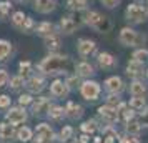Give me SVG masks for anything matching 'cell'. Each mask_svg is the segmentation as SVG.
Instances as JSON below:
<instances>
[{"label": "cell", "mask_w": 148, "mask_h": 143, "mask_svg": "<svg viewBox=\"0 0 148 143\" xmlns=\"http://www.w3.org/2000/svg\"><path fill=\"white\" fill-rule=\"evenodd\" d=\"M101 2H103V5L107 8H113L115 5L118 3V0H101Z\"/></svg>", "instance_id": "obj_39"}, {"label": "cell", "mask_w": 148, "mask_h": 143, "mask_svg": "<svg viewBox=\"0 0 148 143\" xmlns=\"http://www.w3.org/2000/svg\"><path fill=\"white\" fill-rule=\"evenodd\" d=\"M50 92H52V95H55V96H65L68 93V85L60 82V80H57V82L52 83Z\"/></svg>", "instance_id": "obj_9"}, {"label": "cell", "mask_w": 148, "mask_h": 143, "mask_svg": "<svg viewBox=\"0 0 148 143\" xmlns=\"http://www.w3.org/2000/svg\"><path fill=\"white\" fill-rule=\"evenodd\" d=\"M58 45H60L58 38H55V37H48V38H47V47H48V48L57 50V48H58Z\"/></svg>", "instance_id": "obj_33"}, {"label": "cell", "mask_w": 148, "mask_h": 143, "mask_svg": "<svg viewBox=\"0 0 148 143\" xmlns=\"http://www.w3.org/2000/svg\"><path fill=\"white\" fill-rule=\"evenodd\" d=\"M18 102H20V105H27V103L32 102V98H30V95H22Z\"/></svg>", "instance_id": "obj_40"}, {"label": "cell", "mask_w": 148, "mask_h": 143, "mask_svg": "<svg viewBox=\"0 0 148 143\" xmlns=\"http://www.w3.org/2000/svg\"><path fill=\"white\" fill-rule=\"evenodd\" d=\"M30 138H32V130L30 128L25 127V128L18 130V140H20V142H28Z\"/></svg>", "instance_id": "obj_26"}, {"label": "cell", "mask_w": 148, "mask_h": 143, "mask_svg": "<svg viewBox=\"0 0 148 143\" xmlns=\"http://www.w3.org/2000/svg\"><path fill=\"white\" fill-rule=\"evenodd\" d=\"M77 72H78V75H82V77H90L93 73V68H92L90 63L82 62V63H78V67H77Z\"/></svg>", "instance_id": "obj_21"}, {"label": "cell", "mask_w": 148, "mask_h": 143, "mask_svg": "<svg viewBox=\"0 0 148 143\" xmlns=\"http://www.w3.org/2000/svg\"><path fill=\"white\" fill-rule=\"evenodd\" d=\"M107 88L110 90V92H113V93H120L121 90H123V82H121V78H118V77L108 78L107 80Z\"/></svg>", "instance_id": "obj_13"}, {"label": "cell", "mask_w": 148, "mask_h": 143, "mask_svg": "<svg viewBox=\"0 0 148 143\" xmlns=\"http://www.w3.org/2000/svg\"><path fill=\"white\" fill-rule=\"evenodd\" d=\"M136 2H145V0H136Z\"/></svg>", "instance_id": "obj_46"}, {"label": "cell", "mask_w": 148, "mask_h": 143, "mask_svg": "<svg viewBox=\"0 0 148 143\" xmlns=\"http://www.w3.org/2000/svg\"><path fill=\"white\" fill-rule=\"evenodd\" d=\"M32 27V18H25V22H23V30H27V28H30Z\"/></svg>", "instance_id": "obj_42"}, {"label": "cell", "mask_w": 148, "mask_h": 143, "mask_svg": "<svg viewBox=\"0 0 148 143\" xmlns=\"http://www.w3.org/2000/svg\"><path fill=\"white\" fill-rule=\"evenodd\" d=\"M10 7H12V5H10L8 2H2V3H0V8H2V12H3V14H7Z\"/></svg>", "instance_id": "obj_41"}, {"label": "cell", "mask_w": 148, "mask_h": 143, "mask_svg": "<svg viewBox=\"0 0 148 143\" xmlns=\"http://www.w3.org/2000/svg\"><path fill=\"white\" fill-rule=\"evenodd\" d=\"M8 105H10V98L7 95H2L0 96V108H5Z\"/></svg>", "instance_id": "obj_38"}, {"label": "cell", "mask_w": 148, "mask_h": 143, "mask_svg": "<svg viewBox=\"0 0 148 143\" xmlns=\"http://www.w3.org/2000/svg\"><path fill=\"white\" fill-rule=\"evenodd\" d=\"M43 80L42 78H37V77H34V78H30L28 80V83H27V87H28V90L30 92H34V93H38V92H42L43 90Z\"/></svg>", "instance_id": "obj_16"}, {"label": "cell", "mask_w": 148, "mask_h": 143, "mask_svg": "<svg viewBox=\"0 0 148 143\" xmlns=\"http://www.w3.org/2000/svg\"><path fill=\"white\" fill-rule=\"evenodd\" d=\"M80 142H82V143H88V136H87V135H82V136H80Z\"/></svg>", "instance_id": "obj_45"}, {"label": "cell", "mask_w": 148, "mask_h": 143, "mask_svg": "<svg viewBox=\"0 0 148 143\" xmlns=\"http://www.w3.org/2000/svg\"><path fill=\"white\" fill-rule=\"evenodd\" d=\"M133 60H136V62H147L148 60V52L147 50H136L133 53Z\"/></svg>", "instance_id": "obj_27"}, {"label": "cell", "mask_w": 148, "mask_h": 143, "mask_svg": "<svg viewBox=\"0 0 148 143\" xmlns=\"http://www.w3.org/2000/svg\"><path fill=\"white\" fill-rule=\"evenodd\" d=\"M85 17H87L85 22L90 27H93L95 30H98V32H108L110 30V22L105 17H101L100 14H97V12H87Z\"/></svg>", "instance_id": "obj_2"}, {"label": "cell", "mask_w": 148, "mask_h": 143, "mask_svg": "<svg viewBox=\"0 0 148 143\" xmlns=\"http://www.w3.org/2000/svg\"><path fill=\"white\" fill-rule=\"evenodd\" d=\"M8 82V75L5 70H0V87H3L5 83Z\"/></svg>", "instance_id": "obj_37"}, {"label": "cell", "mask_w": 148, "mask_h": 143, "mask_svg": "<svg viewBox=\"0 0 148 143\" xmlns=\"http://www.w3.org/2000/svg\"><path fill=\"white\" fill-rule=\"evenodd\" d=\"M70 8H83L87 5V0H68Z\"/></svg>", "instance_id": "obj_31"}, {"label": "cell", "mask_w": 148, "mask_h": 143, "mask_svg": "<svg viewBox=\"0 0 148 143\" xmlns=\"http://www.w3.org/2000/svg\"><path fill=\"white\" fill-rule=\"evenodd\" d=\"M12 136H14V127L8 125V123H2L0 125V138L3 142H8Z\"/></svg>", "instance_id": "obj_17"}, {"label": "cell", "mask_w": 148, "mask_h": 143, "mask_svg": "<svg viewBox=\"0 0 148 143\" xmlns=\"http://www.w3.org/2000/svg\"><path fill=\"white\" fill-rule=\"evenodd\" d=\"M7 120L10 123H14V125L15 123H22L27 120V113H25V110H22V108H12L7 113Z\"/></svg>", "instance_id": "obj_7"}, {"label": "cell", "mask_w": 148, "mask_h": 143, "mask_svg": "<svg viewBox=\"0 0 148 143\" xmlns=\"http://www.w3.org/2000/svg\"><path fill=\"white\" fill-rule=\"evenodd\" d=\"M30 73V62H22L20 63V77L22 78H27Z\"/></svg>", "instance_id": "obj_28"}, {"label": "cell", "mask_w": 148, "mask_h": 143, "mask_svg": "<svg viewBox=\"0 0 148 143\" xmlns=\"http://www.w3.org/2000/svg\"><path fill=\"white\" fill-rule=\"evenodd\" d=\"M108 105L113 107V108H116V107H120V100H118L115 95H112V96H108Z\"/></svg>", "instance_id": "obj_36"}, {"label": "cell", "mask_w": 148, "mask_h": 143, "mask_svg": "<svg viewBox=\"0 0 148 143\" xmlns=\"http://www.w3.org/2000/svg\"><path fill=\"white\" fill-rule=\"evenodd\" d=\"M63 108H60V107H53V108H50V116L52 118H55V120H58L60 116H63Z\"/></svg>", "instance_id": "obj_30"}, {"label": "cell", "mask_w": 148, "mask_h": 143, "mask_svg": "<svg viewBox=\"0 0 148 143\" xmlns=\"http://www.w3.org/2000/svg\"><path fill=\"white\" fill-rule=\"evenodd\" d=\"M25 15L22 14V12H17V14H14V23L17 25V27H23V22H25Z\"/></svg>", "instance_id": "obj_29"}, {"label": "cell", "mask_w": 148, "mask_h": 143, "mask_svg": "<svg viewBox=\"0 0 148 143\" xmlns=\"http://www.w3.org/2000/svg\"><path fill=\"white\" fill-rule=\"evenodd\" d=\"M37 32L48 38V37H53V35H55V27L52 25V23H48V22H43V23H40V25H38Z\"/></svg>", "instance_id": "obj_15"}, {"label": "cell", "mask_w": 148, "mask_h": 143, "mask_svg": "<svg viewBox=\"0 0 148 143\" xmlns=\"http://www.w3.org/2000/svg\"><path fill=\"white\" fill-rule=\"evenodd\" d=\"M130 92H132L133 96H143V93L147 92V87H145L141 82H133L132 87H130Z\"/></svg>", "instance_id": "obj_20"}, {"label": "cell", "mask_w": 148, "mask_h": 143, "mask_svg": "<svg viewBox=\"0 0 148 143\" xmlns=\"http://www.w3.org/2000/svg\"><path fill=\"white\" fill-rule=\"evenodd\" d=\"M127 72H128V75H132V77H140L141 73H143V65H141V62H130L128 63V67H127Z\"/></svg>", "instance_id": "obj_14"}, {"label": "cell", "mask_w": 148, "mask_h": 143, "mask_svg": "<svg viewBox=\"0 0 148 143\" xmlns=\"http://www.w3.org/2000/svg\"><path fill=\"white\" fill-rule=\"evenodd\" d=\"M65 112H67V115L70 116V118H80L82 116V107L80 105H75V103H68L67 105V110H65Z\"/></svg>", "instance_id": "obj_19"}, {"label": "cell", "mask_w": 148, "mask_h": 143, "mask_svg": "<svg viewBox=\"0 0 148 143\" xmlns=\"http://www.w3.org/2000/svg\"><path fill=\"white\" fill-rule=\"evenodd\" d=\"M72 133H73V130H72V127H65V128L60 131V140H68L70 136H72Z\"/></svg>", "instance_id": "obj_32"}, {"label": "cell", "mask_w": 148, "mask_h": 143, "mask_svg": "<svg viewBox=\"0 0 148 143\" xmlns=\"http://www.w3.org/2000/svg\"><path fill=\"white\" fill-rule=\"evenodd\" d=\"M10 53V43L5 40H0V60H3Z\"/></svg>", "instance_id": "obj_25"}, {"label": "cell", "mask_w": 148, "mask_h": 143, "mask_svg": "<svg viewBox=\"0 0 148 143\" xmlns=\"http://www.w3.org/2000/svg\"><path fill=\"white\" fill-rule=\"evenodd\" d=\"M141 130V125L138 122H135V120H130V122H127V131L130 133V135H138Z\"/></svg>", "instance_id": "obj_23"}, {"label": "cell", "mask_w": 148, "mask_h": 143, "mask_svg": "<svg viewBox=\"0 0 148 143\" xmlns=\"http://www.w3.org/2000/svg\"><path fill=\"white\" fill-rule=\"evenodd\" d=\"M22 85H23V78L22 77H15V78H12V88H20Z\"/></svg>", "instance_id": "obj_35"}, {"label": "cell", "mask_w": 148, "mask_h": 143, "mask_svg": "<svg viewBox=\"0 0 148 143\" xmlns=\"http://www.w3.org/2000/svg\"><path fill=\"white\" fill-rule=\"evenodd\" d=\"M145 18H147V10L141 7V5L133 3V5H130L127 8V20L133 22V23H140Z\"/></svg>", "instance_id": "obj_3"}, {"label": "cell", "mask_w": 148, "mask_h": 143, "mask_svg": "<svg viewBox=\"0 0 148 143\" xmlns=\"http://www.w3.org/2000/svg\"><path fill=\"white\" fill-rule=\"evenodd\" d=\"M98 63H100L101 67H113L115 58L110 53H100L98 55Z\"/></svg>", "instance_id": "obj_22"}, {"label": "cell", "mask_w": 148, "mask_h": 143, "mask_svg": "<svg viewBox=\"0 0 148 143\" xmlns=\"http://www.w3.org/2000/svg\"><path fill=\"white\" fill-rule=\"evenodd\" d=\"M93 50H95V43L92 40H80V43H78L80 55H88V53H92Z\"/></svg>", "instance_id": "obj_18"}, {"label": "cell", "mask_w": 148, "mask_h": 143, "mask_svg": "<svg viewBox=\"0 0 148 143\" xmlns=\"http://www.w3.org/2000/svg\"><path fill=\"white\" fill-rule=\"evenodd\" d=\"M45 112H50V102H48V98H38L34 103V113L35 115H43Z\"/></svg>", "instance_id": "obj_11"}, {"label": "cell", "mask_w": 148, "mask_h": 143, "mask_svg": "<svg viewBox=\"0 0 148 143\" xmlns=\"http://www.w3.org/2000/svg\"><path fill=\"white\" fill-rule=\"evenodd\" d=\"M141 122H143V125H148V110L141 113Z\"/></svg>", "instance_id": "obj_43"}, {"label": "cell", "mask_w": 148, "mask_h": 143, "mask_svg": "<svg viewBox=\"0 0 148 143\" xmlns=\"http://www.w3.org/2000/svg\"><path fill=\"white\" fill-rule=\"evenodd\" d=\"M130 107L135 110H143L145 108V98L143 96H133L130 102Z\"/></svg>", "instance_id": "obj_24"}, {"label": "cell", "mask_w": 148, "mask_h": 143, "mask_svg": "<svg viewBox=\"0 0 148 143\" xmlns=\"http://www.w3.org/2000/svg\"><path fill=\"white\" fill-rule=\"evenodd\" d=\"M98 113H100L107 122L113 123L116 118H118V112H116V108H113V107H110V105H105V107H100L98 108Z\"/></svg>", "instance_id": "obj_8"}, {"label": "cell", "mask_w": 148, "mask_h": 143, "mask_svg": "<svg viewBox=\"0 0 148 143\" xmlns=\"http://www.w3.org/2000/svg\"><path fill=\"white\" fill-rule=\"evenodd\" d=\"M35 133H37V142L35 143H52V140H53V131L45 123L38 125Z\"/></svg>", "instance_id": "obj_5"}, {"label": "cell", "mask_w": 148, "mask_h": 143, "mask_svg": "<svg viewBox=\"0 0 148 143\" xmlns=\"http://www.w3.org/2000/svg\"><path fill=\"white\" fill-rule=\"evenodd\" d=\"M82 95L87 100H97V96L100 95V87L97 82H85L82 85Z\"/></svg>", "instance_id": "obj_6"}, {"label": "cell", "mask_w": 148, "mask_h": 143, "mask_svg": "<svg viewBox=\"0 0 148 143\" xmlns=\"http://www.w3.org/2000/svg\"><path fill=\"white\" fill-rule=\"evenodd\" d=\"M143 40V37H138V34L132 30V28H123L120 32V42L123 45H128V47H132V45H136V43H140Z\"/></svg>", "instance_id": "obj_4"}, {"label": "cell", "mask_w": 148, "mask_h": 143, "mask_svg": "<svg viewBox=\"0 0 148 143\" xmlns=\"http://www.w3.org/2000/svg\"><path fill=\"white\" fill-rule=\"evenodd\" d=\"M55 7V0H35V8L42 14L52 12Z\"/></svg>", "instance_id": "obj_12"}, {"label": "cell", "mask_w": 148, "mask_h": 143, "mask_svg": "<svg viewBox=\"0 0 148 143\" xmlns=\"http://www.w3.org/2000/svg\"><path fill=\"white\" fill-rule=\"evenodd\" d=\"M80 27V22L73 20V18H62L60 22V30L63 34H72L75 28Z\"/></svg>", "instance_id": "obj_10"}, {"label": "cell", "mask_w": 148, "mask_h": 143, "mask_svg": "<svg viewBox=\"0 0 148 143\" xmlns=\"http://www.w3.org/2000/svg\"><path fill=\"white\" fill-rule=\"evenodd\" d=\"M120 143H132V136H125V138H121Z\"/></svg>", "instance_id": "obj_44"}, {"label": "cell", "mask_w": 148, "mask_h": 143, "mask_svg": "<svg viewBox=\"0 0 148 143\" xmlns=\"http://www.w3.org/2000/svg\"><path fill=\"white\" fill-rule=\"evenodd\" d=\"M82 130L85 131V133H92V131H95L97 130V127H95V122H87L82 125Z\"/></svg>", "instance_id": "obj_34"}, {"label": "cell", "mask_w": 148, "mask_h": 143, "mask_svg": "<svg viewBox=\"0 0 148 143\" xmlns=\"http://www.w3.org/2000/svg\"><path fill=\"white\" fill-rule=\"evenodd\" d=\"M67 65V58L60 57V55H50L40 63V70L47 75H53V73H60Z\"/></svg>", "instance_id": "obj_1"}]
</instances>
